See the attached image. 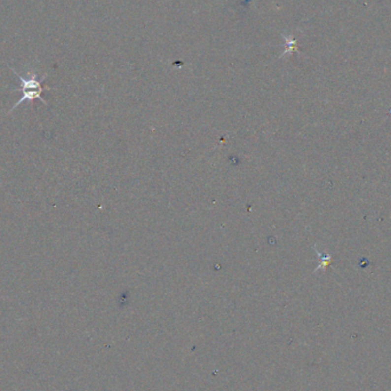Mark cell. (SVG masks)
<instances>
[{
  "mask_svg": "<svg viewBox=\"0 0 391 391\" xmlns=\"http://www.w3.org/2000/svg\"><path fill=\"white\" fill-rule=\"evenodd\" d=\"M283 38L285 39V51L283 52V54L279 58L286 56L289 54H292L293 52H298L297 49V41L294 38L290 37V35H283Z\"/></svg>",
  "mask_w": 391,
  "mask_h": 391,
  "instance_id": "7a4b0ae2",
  "label": "cell"
},
{
  "mask_svg": "<svg viewBox=\"0 0 391 391\" xmlns=\"http://www.w3.org/2000/svg\"><path fill=\"white\" fill-rule=\"evenodd\" d=\"M315 250H316V247H315ZM316 253L318 254L319 260H321V262H319V264L317 266V269H316V271H318V270H325V268H327V266H328L330 263H332V255H330V254L324 255V254H322L321 252L317 251V250H316Z\"/></svg>",
  "mask_w": 391,
  "mask_h": 391,
  "instance_id": "3957f363",
  "label": "cell"
},
{
  "mask_svg": "<svg viewBox=\"0 0 391 391\" xmlns=\"http://www.w3.org/2000/svg\"><path fill=\"white\" fill-rule=\"evenodd\" d=\"M10 70L13 71L14 74L19 78L21 81V91H22V98L17 101L12 109L9 110V112H12L15 110L17 106H20L23 102H33V99H40L45 105H48V103L46 99L42 98V92L45 90H51L49 87L42 86V81L46 79V76L41 78V80H38L37 73L35 72H28L27 77L21 76L20 73H17L12 66H9Z\"/></svg>",
  "mask_w": 391,
  "mask_h": 391,
  "instance_id": "6da1fadb",
  "label": "cell"
}]
</instances>
